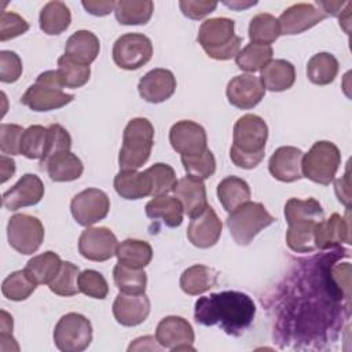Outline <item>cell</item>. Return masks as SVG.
I'll list each match as a JSON object with an SVG mask.
<instances>
[{
    "instance_id": "obj_1",
    "label": "cell",
    "mask_w": 352,
    "mask_h": 352,
    "mask_svg": "<svg viewBox=\"0 0 352 352\" xmlns=\"http://www.w3.org/2000/svg\"><path fill=\"white\" fill-rule=\"evenodd\" d=\"M254 315V301L248 294L235 290L199 297L194 308L197 323L219 326L230 336H241L252 324Z\"/></svg>"
},
{
    "instance_id": "obj_2",
    "label": "cell",
    "mask_w": 352,
    "mask_h": 352,
    "mask_svg": "<svg viewBox=\"0 0 352 352\" xmlns=\"http://www.w3.org/2000/svg\"><path fill=\"white\" fill-rule=\"evenodd\" d=\"M287 221L286 243L296 253H309L316 249L315 231L324 219L322 205L315 198H290L285 205Z\"/></svg>"
},
{
    "instance_id": "obj_3",
    "label": "cell",
    "mask_w": 352,
    "mask_h": 352,
    "mask_svg": "<svg viewBox=\"0 0 352 352\" xmlns=\"http://www.w3.org/2000/svg\"><path fill=\"white\" fill-rule=\"evenodd\" d=\"M268 139L267 122L256 114L239 117L232 131L230 158L238 168L253 169L264 158Z\"/></svg>"
},
{
    "instance_id": "obj_4",
    "label": "cell",
    "mask_w": 352,
    "mask_h": 352,
    "mask_svg": "<svg viewBox=\"0 0 352 352\" xmlns=\"http://www.w3.org/2000/svg\"><path fill=\"white\" fill-rule=\"evenodd\" d=\"M197 40L206 55L216 60L235 58L242 44V38L235 34V22L224 16L204 21L199 26Z\"/></svg>"
},
{
    "instance_id": "obj_5",
    "label": "cell",
    "mask_w": 352,
    "mask_h": 352,
    "mask_svg": "<svg viewBox=\"0 0 352 352\" xmlns=\"http://www.w3.org/2000/svg\"><path fill=\"white\" fill-rule=\"evenodd\" d=\"M154 144V126L143 117L132 118L122 133V146L118 155L121 170H136L150 158Z\"/></svg>"
},
{
    "instance_id": "obj_6",
    "label": "cell",
    "mask_w": 352,
    "mask_h": 352,
    "mask_svg": "<svg viewBox=\"0 0 352 352\" xmlns=\"http://www.w3.org/2000/svg\"><path fill=\"white\" fill-rule=\"evenodd\" d=\"M276 219L260 202L248 201L230 212L226 224L236 245L246 246Z\"/></svg>"
},
{
    "instance_id": "obj_7",
    "label": "cell",
    "mask_w": 352,
    "mask_h": 352,
    "mask_svg": "<svg viewBox=\"0 0 352 352\" xmlns=\"http://www.w3.org/2000/svg\"><path fill=\"white\" fill-rule=\"evenodd\" d=\"M56 70H47L36 78V81L22 95L21 102L33 111H50L69 104L74 96L63 91Z\"/></svg>"
},
{
    "instance_id": "obj_8",
    "label": "cell",
    "mask_w": 352,
    "mask_h": 352,
    "mask_svg": "<svg viewBox=\"0 0 352 352\" xmlns=\"http://www.w3.org/2000/svg\"><path fill=\"white\" fill-rule=\"evenodd\" d=\"M341 165V153L338 147L327 140H319L302 155V177L314 183L329 186Z\"/></svg>"
},
{
    "instance_id": "obj_9",
    "label": "cell",
    "mask_w": 352,
    "mask_h": 352,
    "mask_svg": "<svg viewBox=\"0 0 352 352\" xmlns=\"http://www.w3.org/2000/svg\"><path fill=\"white\" fill-rule=\"evenodd\" d=\"M92 341V324L89 319L77 312L63 315L54 330L55 346L62 352L85 351Z\"/></svg>"
},
{
    "instance_id": "obj_10",
    "label": "cell",
    "mask_w": 352,
    "mask_h": 352,
    "mask_svg": "<svg viewBox=\"0 0 352 352\" xmlns=\"http://www.w3.org/2000/svg\"><path fill=\"white\" fill-rule=\"evenodd\" d=\"M10 246L21 254H33L44 241V226L41 221L26 213H16L7 224Z\"/></svg>"
},
{
    "instance_id": "obj_11",
    "label": "cell",
    "mask_w": 352,
    "mask_h": 352,
    "mask_svg": "<svg viewBox=\"0 0 352 352\" xmlns=\"http://www.w3.org/2000/svg\"><path fill=\"white\" fill-rule=\"evenodd\" d=\"M153 56L151 40L143 33H125L113 45L114 63L125 70H136Z\"/></svg>"
},
{
    "instance_id": "obj_12",
    "label": "cell",
    "mask_w": 352,
    "mask_h": 352,
    "mask_svg": "<svg viewBox=\"0 0 352 352\" xmlns=\"http://www.w3.org/2000/svg\"><path fill=\"white\" fill-rule=\"evenodd\" d=\"M110 209L107 194L99 188H85L76 194L70 202V210L74 220L84 227L103 220Z\"/></svg>"
},
{
    "instance_id": "obj_13",
    "label": "cell",
    "mask_w": 352,
    "mask_h": 352,
    "mask_svg": "<svg viewBox=\"0 0 352 352\" xmlns=\"http://www.w3.org/2000/svg\"><path fill=\"white\" fill-rule=\"evenodd\" d=\"M117 236L107 227H87L78 238L80 254L91 261H106L116 256Z\"/></svg>"
},
{
    "instance_id": "obj_14",
    "label": "cell",
    "mask_w": 352,
    "mask_h": 352,
    "mask_svg": "<svg viewBox=\"0 0 352 352\" xmlns=\"http://www.w3.org/2000/svg\"><path fill=\"white\" fill-rule=\"evenodd\" d=\"M192 326L182 316H165L155 329V340L160 346L170 351H195Z\"/></svg>"
},
{
    "instance_id": "obj_15",
    "label": "cell",
    "mask_w": 352,
    "mask_h": 352,
    "mask_svg": "<svg viewBox=\"0 0 352 352\" xmlns=\"http://www.w3.org/2000/svg\"><path fill=\"white\" fill-rule=\"evenodd\" d=\"M169 142L180 155H198L208 148V138L202 125L190 120L177 121L170 126Z\"/></svg>"
},
{
    "instance_id": "obj_16",
    "label": "cell",
    "mask_w": 352,
    "mask_h": 352,
    "mask_svg": "<svg viewBox=\"0 0 352 352\" xmlns=\"http://www.w3.org/2000/svg\"><path fill=\"white\" fill-rule=\"evenodd\" d=\"M326 16L316 3L293 4L278 18L280 34H300L322 22Z\"/></svg>"
},
{
    "instance_id": "obj_17",
    "label": "cell",
    "mask_w": 352,
    "mask_h": 352,
    "mask_svg": "<svg viewBox=\"0 0 352 352\" xmlns=\"http://www.w3.org/2000/svg\"><path fill=\"white\" fill-rule=\"evenodd\" d=\"M228 102L242 110L253 109L265 95V88L254 74H238L232 77L226 89Z\"/></svg>"
},
{
    "instance_id": "obj_18",
    "label": "cell",
    "mask_w": 352,
    "mask_h": 352,
    "mask_svg": "<svg viewBox=\"0 0 352 352\" xmlns=\"http://www.w3.org/2000/svg\"><path fill=\"white\" fill-rule=\"evenodd\" d=\"M223 230V223L212 206H206L202 213L191 217L187 228V238L195 248L208 249L217 243Z\"/></svg>"
},
{
    "instance_id": "obj_19",
    "label": "cell",
    "mask_w": 352,
    "mask_h": 352,
    "mask_svg": "<svg viewBox=\"0 0 352 352\" xmlns=\"http://www.w3.org/2000/svg\"><path fill=\"white\" fill-rule=\"evenodd\" d=\"M44 197V184L34 173L23 175L10 190L3 194V205L8 210L33 206Z\"/></svg>"
},
{
    "instance_id": "obj_20",
    "label": "cell",
    "mask_w": 352,
    "mask_h": 352,
    "mask_svg": "<svg viewBox=\"0 0 352 352\" xmlns=\"http://www.w3.org/2000/svg\"><path fill=\"white\" fill-rule=\"evenodd\" d=\"M138 91L148 103L165 102L176 91V77L168 69H153L139 80Z\"/></svg>"
},
{
    "instance_id": "obj_21",
    "label": "cell",
    "mask_w": 352,
    "mask_h": 352,
    "mask_svg": "<svg viewBox=\"0 0 352 352\" xmlns=\"http://www.w3.org/2000/svg\"><path fill=\"white\" fill-rule=\"evenodd\" d=\"M302 155L304 153L294 146L278 147L268 161V170L279 182L292 183L300 180L302 177Z\"/></svg>"
},
{
    "instance_id": "obj_22",
    "label": "cell",
    "mask_w": 352,
    "mask_h": 352,
    "mask_svg": "<svg viewBox=\"0 0 352 352\" xmlns=\"http://www.w3.org/2000/svg\"><path fill=\"white\" fill-rule=\"evenodd\" d=\"M150 314V300L143 294L118 293L113 302V315L116 320L126 327L143 323Z\"/></svg>"
},
{
    "instance_id": "obj_23",
    "label": "cell",
    "mask_w": 352,
    "mask_h": 352,
    "mask_svg": "<svg viewBox=\"0 0 352 352\" xmlns=\"http://www.w3.org/2000/svg\"><path fill=\"white\" fill-rule=\"evenodd\" d=\"M173 194L180 201L184 213L190 217L198 216L208 206L206 188L204 180L198 177L190 175L182 177L173 187Z\"/></svg>"
},
{
    "instance_id": "obj_24",
    "label": "cell",
    "mask_w": 352,
    "mask_h": 352,
    "mask_svg": "<svg viewBox=\"0 0 352 352\" xmlns=\"http://www.w3.org/2000/svg\"><path fill=\"white\" fill-rule=\"evenodd\" d=\"M341 243H351L349 221L338 213L323 219L315 231L316 249H330Z\"/></svg>"
},
{
    "instance_id": "obj_25",
    "label": "cell",
    "mask_w": 352,
    "mask_h": 352,
    "mask_svg": "<svg viewBox=\"0 0 352 352\" xmlns=\"http://www.w3.org/2000/svg\"><path fill=\"white\" fill-rule=\"evenodd\" d=\"M99 50V38L89 30H77L66 40L65 44V55L78 63L88 66L96 59Z\"/></svg>"
},
{
    "instance_id": "obj_26",
    "label": "cell",
    "mask_w": 352,
    "mask_h": 352,
    "mask_svg": "<svg viewBox=\"0 0 352 352\" xmlns=\"http://www.w3.org/2000/svg\"><path fill=\"white\" fill-rule=\"evenodd\" d=\"M260 80L265 89L272 92L286 91L296 81V69L286 59H272L261 70Z\"/></svg>"
},
{
    "instance_id": "obj_27",
    "label": "cell",
    "mask_w": 352,
    "mask_h": 352,
    "mask_svg": "<svg viewBox=\"0 0 352 352\" xmlns=\"http://www.w3.org/2000/svg\"><path fill=\"white\" fill-rule=\"evenodd\" d=\"M113 184L116 192L124 199H140L151 195V183L144 170H120Z\"/></svg>"
},
{
    "instance_id": "obj_28",
    "label": "cell",
    "mask_w": 352,
    "mask_h": 352,
    "mask_svg": "<svg viewBox=\"0 0 352 352\" xmlns=\"http://www.w3.org/2000/svg\"><path fill=\"white\" fill-rule=\"evenodd\" d=\"M146 214L147 217L157 220L160 219L166 227L175 228L179 227L183 223V206L180 201L176 197H169V195H160V197H153L146 204Z\"/></svg>"
},
{
    "instance_id": "obj_29",
    "label": "cell",
    "mask_w": 352,
    "mask_h": 352,
    "mask_svg": "<svg viewBox=\"0 0 352 352\" xmlns=\"http://www.w3.org/2000/svg\"><path fill=\"white\" fill-rule=\"evenodd\" d=\"M48 176L54 182L77 180L84 170L81 160L72 151H62L51 157L44 165Z\"/></svg>"
},
{
    "instance_id": "obj_30",
    "label": "cell",
    "mask_w": 352,
    "mask_h": 352,
    "mask_svg": "<svg viewBox=\"0 0 352 352\" xmlns=\"http://www.w3.org/2000/svg\"><path fill=\"white\" fill-rule=\"evenodd\" d=\"M219 272L202 264H195L183 271L180 276V287L186 294L198 296L217 285Z\"/></svg>"
},
{
    "instance_id": "obj_31",
    "label": "cell",
    "mask_w": 352,
    "mask_h": 352,
    "mask_svg": "<svg viewBox=\"0 0 352 352\" xmlns=\"http://www.w3.org/2000/svg\"><path fill=\"white\" fill-rule=\"evenodd\" d=\"M70 22L72 14L63 1H48L40 11V29L50 36L63 33L70 26Z\"/></svg>"
},
{
    "instance_id": "obj_32",
    "label": "cell",
    "mask_w": 352,
    "mask_h": 352,
    "mask_svg": "<svg viewBox=\"0 0 352 352\" xmlns=\"http://www.w3.org/2000/svg\"><path fill=\"white\" fill-rule=\"evenodd\" d=\"M217 198L228 213L250 201L249 184L238 176H227L217 184Z\"/></svg>"
},
{
    "instance_id": "obj_33",
    "label": "cell",
    "mask_w": 352,
    "mask_h": 352,
    "mask_svg": "<svg viewBox=\"0 0 352 352\" xmlns=\"http://www.w3.org/2000/svg\"><path fill=\"white\" fill-rule=\"evenodd\" d=\"M154 11L151 0H120L116 1L114 15L121 25H144Z\"/></svg>"
},
{
    "instance_id": "obj_34",
    "label": "cell",
    "mask_w": 352,
    "mask_h": 352,
    "mask_svg": "<svg viewBox=\"0 0 352 352\" xmlns=\"http://www.w3.org/2000/svg\"><path fill=\"white\" fill-rule=\"evenodd\" d=\"M116 256L121 264L133 268H144L153 258V248L146 241L128 238L118 243Z\"/></svg>"
},
{
    "instance_id": "obj_35",
    "label": "cell",
    "mask_w": 352,
    "mask_h": 352,
    "mask_svg": "<svg viewBox=\"0 0 352 352\" xmlns=\"http://www.w3.org/2000/svg\"><path fill=\"white\" fill-rule=\"evenodd\" d=\"M60 265H62L60 257L55 252L47 250L41 254L33 256L26 263L25 271L32 276V279L37 285H43V283L48 285L59 272Z\"/></svg>"
},
{
    "instance_id": "obj_36",
    "label": "cell",
    "mask_w": 352,
    "mask_h": 352,
    "mask_svg": "<svg viewBox=\"0 0 352 352\" xmlns=\"http://www.w3.org/2000/svg\"><path fill=\"white\" fill-rule=\"evenodd\" d=\"M338 74V60L330 52L315 54L307 65V76L316 85H327Z\"/></svg>"
},
{
    "instance_id": "obj_37",
    "label": "cell",
    "mask_w": 352,
    "mask_h": 352,
    "mask_svg": "<svg viewBox=\"0 0 352 352\" xmlns=\"http://www.w3.org/2000/svg\"><path fill=\"white\" fill-rule=\"evenodd\" d=\"M113 279L121 293L143 294L147 286V274L143 268H133L117 263L113 270Z\"/></svg>"
},
{
    "instance_id": "obj_38",
    "label": "cell",
    "mask_w": 352,
    "mask_h": 352,
    "mask_svg": "<svg viewBox=\"0 0 352 352\" xmlns=\"http://www.w3.org/2000/svg\"><path fill=\"white\" fill-rule=\"evenodd\" d=\"M272 55L274 51L271 45L249 43L238 52L235 56V63L241 70L254 73L261 70L270 60H272Z\"/></svg>"
},
{
    "instance_id": "obj_39",
    "label": "cell",
    "mask_w": 352,
    "mask_h": 352,
    "mask_svg": "<svg viewBox=\"0 0 352 352\" xmlns=\"http://www.w3.org/2000/svg\"><path fill=\"white\" fill-rule=\"evenodd\" d=\"M280 36L278 18L268 12H260L250 19L249 38L250 43L271 45Z\"/></svg>"
},
{
    "instance_id": "obj_40",
    "label": "cell",
    "mask_w": 352,
    "mask_h": 352,
    "mask_svg": "<svg viewBox=\"0 0 352 352\" xmlns=\"http://www.w3.org/2000/svg\"><path fill=\"white\" fill-rule=\"evenodd\" d=\"M37 283L23 270L11 272L1 283V293L11 301H23L36 290Z\"/></svg>"
},
{
    "instance_id": "obj_41",
    "label": "cell",
    "mask_w": 352,
    "mask_h": 352,
    "mask_svg": "<svg viewBox=\"0 0 352 352\" xmlns=\"http://www.w3.org/2000/svg\"><path fill=\"white\" fill-rule=\"evenodd\" d=\"M56 72L66 88H80L88 82L91 76V69L88 65L78 63L67 55L59 56Z\"/></svg>"
},
{
    "instance_id": "obj_42",
    "label": "cell",
    "mask_w": 352,
    "mask_h": 352,
    "mask_svg": "<svg viewBox=\"0 0 352 352\" xmlns=\"http://www.w3.org/2000/svg\"><path fill=\"white\" fill-rule=\"evenodd\" d=\"M48 142V128L43 125H30L25 129L19 151L29 160H41L44 157Z\"/></svg>"
},
{
    "instance_id": "obj_43",
    "label": "cell",
    "mask_w": 352,
    "mask_h": 352,
    "mask_svg": "<svg viewBox=\"0 0 352 352\" xmlns=\"http://www.w3.org/2000/svg\"><path fill=\"white\" fill-rule=\"evenodd\" d=\"M78 275H80V270L76 264L70 261H62L59 272L48 283V287L52 293L58 296H63V297L76 296L77 293H80Z\"/></svg>"
},
{
    "instance_id": "obj_44",
    "label": "cell",
    "mask_w": 352,
    "mask_h": 352,
    "mask_svg": "<svg viewBox=\"0 0 352 352\" xmlns=\"http://www.w3.org/2000/svg\"><path fill=\"white\" fill-rule=\"evenodd\" d=\"M151 183V197L168 195L176 186L175 169L164 162H157L144 170Z\"/></svg>"
},
{
    "instance_id": "obj_45",
    "label": "cell",
    "mask_w": 352,
    "mask_h": 352,
    "mask_svg": "<svg viewBox=\"0 0 352 352\" xmlns=\"http://www.w3.org/2000/svg\"><path fill=\"white\" fill-rule=\"evenodd\" d=\"M180 160L187 175L201 180L210 177L216 170V160L209 148L198 155H182Z\"/></svg>"
},
{
    "instance_id": "obj_46",
    "label": "cell",
    "mask_w": 352,
    "mask_h": 352,
    "mask_svg": "<svg viewBox=\"0 0 352 352\" xmlns=\"http://www.w3.org/2000/svg\"><path fill=\"white\" fill-rule=\"evenodd\" d=\"M78 287L80 292L88 297L103 300L107 297L109 285L104 276L95 270H85L78 275Z\"/></svg>"
},
{
    "instance_id": "obj_47",
    "label": "cell",
    "mask_w": 352,
    "mask_h": 352,
    "mask_svg": "<svg viewBox=\"0 0 352 352\" xmlns=\"http://www.w3.org/2000/svg\"><path fill=\"white\" fill-rule=\"evenodd\" d=\"M72 138L69 132L59 124H52L48 126V142L44 157L40 160V165L43 166L51 157L62 151H70Z\"/></svg>"
},
{
    "instance_id": "obj_48",
    "label": "cell",
    "mask_w": 352,
    "mask_h": 352,
    "mask_svg": "<svg viewBox=\"0 0 352 352\" xmlns=\"http://www.w3.org/2000/svg\"><path fill=\"white\" fill-rule=\"evenodd\" d=\"M29 30V23L19 14L1 11L0 14V41L15 38Z\"/></svg>"
},
{
    "instance_id": "obj_49",
    "label": "cell",
    "mask_w": 352,
    "mask_h": 352,
    "mask_svg": "<svg viewBox=\"0 0 352 352\" xmlns=\"http://www.w3.org/2000/svg\"><path fill=\"white\" fill-rule=\"evenodd\" d=\"M25 129L18 124H1L0 126V150L3 154H21V139Z\"/></svg>"
},
{
    "instance_id": "obj_50",
    "label": "cell",
    "mask_w": 352,
    "mask_h": 352,
    "mask_svg": "<svg viewBox=\"0 0 352 352\" xmlns=\"http://www.w3.org/2000/svg\"><path fill=\"white\" fill-rule=\"evenodd\" d=\"M22 74V60L19 55L14 51L0 52V80L1 82L11 84L15 82Z\"/></svg>"
},
{
    "instance_id": "obj_51",
    "label": "cell",
    "mask_w": 352,
    "mask_h": 352,
    "mask_svg": "<svg viewBox=\"0 0 352 352\" xmlns=\"http://www.w3.org/2000/svg\"><path fill=\"white\" fill-rule=\"evenodd\" d=\"M179 7L190 19H202L204 16L213 12L217 7V1H198V0H182Z\"/></svg>"
},
{
    "instance_id": "obj_52",
    "label": "cell",
    "mask_w": 352,
    "mask_h": 352,
    "mask_svg": "<svg viewBox=\"0 0 352 352\" xmlns=\"http://www.w3.org/2000/svg\"><path fill=\"white\" fill-rule=\"evenodd\" d=\"M82 7L87 10V12L95 15V16H104L109 15L111 11H114L116 1L111 0H88L81 3Z\"/></svg>"
},
{
    "instance_id": "obj_53",
    "label": "cell",
    "mask_w": 352,
    "mask_h": 352,
    "mask_svg": "<svg viewBox=\"0 0 352 352\" xmlns=\"http://www.w3.org/2000/svg\"><path fill=\"white\" fill-rule=\"evenodd\" d=\"M334 186H336V194L338 197V201L342 202L346 208H349L351 190H349V175H348V170L345 172L344 177L336 180Z\"/></svg>"
},
{
    "instance_id": "obj_54",
    "label": "cell",
    "mask_w": 352,
    "mask_h": 352,
    "mask_svg": "<svg viewBox=\"0 0 352 352\" xmlns=\"http://www.w3.org/2000/svg\"><path fill=\"white\" fill-rule=\"evenodd\" d=\"M0 341H1V346L3 345H6V342L7 341H10V340H14L15 341V338L12 337V316L11 315H8L6 311H1L0 312Z\"/></svg>"
},
{
    "instance_id": "obj_55",
    "label": "cell",
    "mask_w": 352,
    "mask_h": 352,
    "mask_svg": "<svg viewBox=\"0 0 352 352\" xmlns=\"http://www.w3.org/2000/svg\"><path fill=\"white\" fill-rule=\"evenodd\" d=\"M1 161V183H6L15 173V162L12 158L6 157L4 154L0 158Z\"/></svg>"
},
{
    "instance_id": "obj_56",
    "label": "cell",
    "mask_w": 352,
    "mask_h": 352,
    "mask_svg": "<svg viewBox=\"0 0 352 352\" xmlns=\"http://www.w3.org/2000/svg\"><path fill=\"white\" fill-rule=\"evenodd\" d=\"M256 3H257V1H249V3H241V1H231V3H228V1H226L224 4L228 6V7H231V8L239 10V8H246V7H249V6H254Z\"/></svg>"
}]
</instances>
